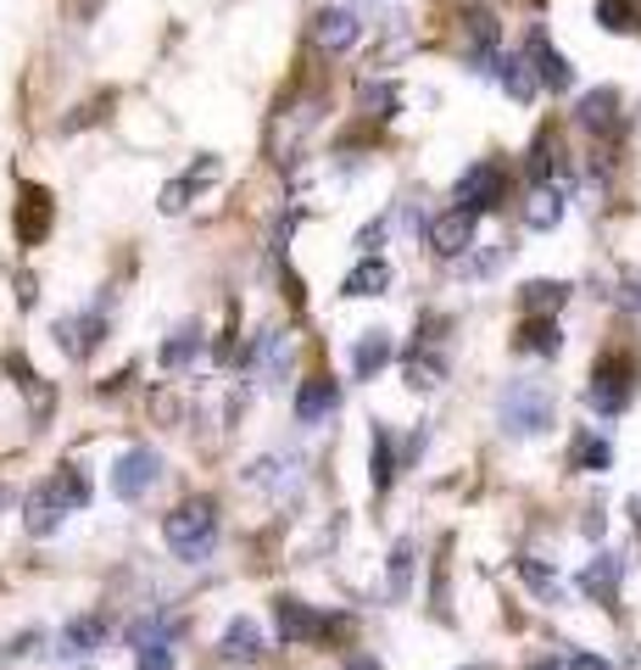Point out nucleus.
<instances>
[{
  "instance_id": "1",
  "label": "nucleus",
  "mask_w": 641,
  "mask_h": 670,
  "mask_svg": "<svg viewBox=\"0 0 641 670\" xmlns=\"http://www.w3.org/2000/svg\"><path fill=\"white\" fill-rule=\"evenodd\" d=\"M558 419V402H553V386L546 380H508L502 397H497V425L502 436H546Z\"/></svg>"
},
{
  "instance_id": "2",
  "label": "nucleus",
  "mask_w": 641,
  "mask_h": 670,
  "mask_svg": "<svg viewBox=\"0 0 641 670\" xmlns=\"http://www.w3.org/2000/svg\"><path fill=\"white\" fill-rule=\"evenodd\" d=\"M89 502V480H84V469L78 464H62V469H51L40 486H34V497H29V531L34 537H51L67 515H78Z\"/></svg>"
},
{
  "instance_id": "3",
  "label": "nucleus",
  "mask_w": 641,
  "mask_h": 670,
  "mask_svg": "<svg viewBox=\"0 0 641 670\" xmlns=\"http://www.w3.org/2000/svg\"><path fill=\"white\" fill-rule=\"evenodd\" d=\"M162 537H167V548L185 559V564H202L207 548H213V537H218V502L213 497H185L162 520Z\"/></svg>"
},
{
  "instance_id": "4",
  "label": "nucleus",
  "mask_w": 641,
  "mask_h": 670,
  "mask_svg": "<svg viewBox=\"0 0 641 670\" xmlns=\"http://www.w3.org/2000/svg\"><path fill=\"white\" fill-rule=\"evenodd\" d=\"M291 364H296V335L291 329H262V335H251V342H246V369L262 386H285Z\"/></svg>"
},
{
  "instance_id": "5",
  "label": "nucleus",
  "mask_w": 641,
  "mask_h": 670,
  "mask_svg": "<svg viewBox=\"0 0 641 670\" xmlns=\"http://www.w3.org/2000/svg\"><path fill=\"white\" fill-rule=\"evenodd\" d=\"M635 397V358H624V353H613V358H602L597 369H591V386H586V402L597 408V413H624V402Z\"/></svg>"
},
{
  "instance_id": "6",
  "label": "nucleus",
  "mask_w": 641,
  "mask_h": 670,
  "mask_svg": "<svg viewBox=\"0 0 641 670\" xmlns=\"http://www.w3.org/2000/svg\"><path fill=\"white\" fill-rule=\"evenodd\" d=\"M156 480H162V458H156L151 447H123V458L112 464V491H118V502H140Z\"/></svg>"
},
{
  "instance_id": "7",
  "label": "nucleus",
  "mask_w": 641,
  "mask_h": 670,
  "mask_svg": "<svg viewBox=\"0 0 641 670\" xmlns=\"http://www.w3.org/2000/svg\"><path fill=\"white\" fill-rule=\"evenodd\" d=\"M475 213H464V207H446V213H435L430 224H424V246L435 251V258H464V251L475 246Z\"/></svg>"
},
{
  "instance_id": "8",
  "label": "nucleus",
  "mask_w": 641,
  "mask_h": 670,
  "mask_svg": "<svg viewBox=\"0 0 641 670\" xmlns=\"http://www.w3.org/2000/svg\"><path fill=\"white\" fill-rule=\"evenodd\" d=\"M357 40H362V23H357V12H351V7H324V12L313 18V45H318V51L346 56Z\"/></svg>"
},
{
  "instance_id": "9",
  "label": "nucleus",
  "mask_w": 641,
  "mask_h": 670,
  "mask_svg": "<svg viewBox=\"0 0 641 670\" xmlns=\"http://www.w3.org/2000/svg\"><path fill=\"white\" fill-rule=\"evenodd\" d=\"M497 202H502V168H491V162H475L469 174L457 180V207L480 218V213H491Z\"/></svg>"
},
{
  "instance_id": "10",
  "label": "nucleus",
  "mask_w": 641,
  "mask_h": 670,
  "mask_svg": "<svg viewBox=\"0 0 641 670\" xmlns=\"http://www.w3.org/2000/svg\"><path fill=\"white\" fill-rule=\"evenodd\" d=\"M101 335H107V313H67V318H56V342L78 364L101 347Z\"/></svg>"
},
{
  "instance_id": "11",
  "label": "nucleus",
  "mask_w": 641,
  "mask_h": 670,
  "mask_svg": "<svg viewBox=\"0 0 641 670\" xmlns=\"http://www.w3.org/2000/svg\"><path fill=\"white\" fill-rule=\"evenodd\" d=\"M218 653H224L229 664H257V659L268 653V631L257 626V615H235V620L224 626V637H218Z\"/></svg>"
},
{
  "instance_id": "12",
  "label": "nucleus",
  "mask_w": 641,
  "mask_h": 670,
  "mask_svg": "<svg viewBox=\"0 0 641 670\" xmlns=\"http://www.w3.org/2000/svg\"><path fill=\"white\" fill-rule=\"evenodd\" d=\"M273 615H280V637L285 642H324L335 631V620H324L318 609H307L296 598H273Z\"/></svg>"
},
{
  "instance_id": "13",
  "label": "nucleus",
  "mask_w": 641,
  "mask_h": 670,
  "mask_svg": "<svg viewBox=\"0 0 641 670\" xmlns=\"http://www.w3.org/2000/svg\"><path fill=\"white\" fill-rule=\"evenodd\" d=\"M240 480L246 486H262V491H291L302 480V458H291V453H262V458L246 464Z\"/></svg>"
},
{
  "instance_id": "14",
  "label": "nucleus",
  "mask_w": 641,
  "mask_h": 670,
  "mask_svg": "<svg viewBox=\"0 0 641 670\" xmlns=\"http://www.w3.org/2000/svg\"><path fill=\"white\" fill-rule=\"evenodd\" d=\"M530 62H535V73H541V84L546 90H569L575 84V67L553 51V40H546V29H530V51H524Z\"/></svg>"
},
{
  "instance_id": "15",
  "label": "nucleus",
  "mask_w": 641,
  "mask_h": 670,
  "mask_svg": "<svg viewBox=\"0 0 641 670\" xmlns=\"http://www.w3.org/2000/svg\"><path fill=\"white\" fill-rule=\"evenodd\" d=\"M340 408V386L335 380H302V391H296V425H324V419Z\"/></svg>"
},
{
  "instance_id": "16",
  "label": "nucleus",
  "mask_w": 641,
  "mask_h": 670,
  "mask_svg": "<svg viewBox=\"0 0 641 670\" xmlns=\"http://www.w3.org/2000/svg\"><path fill=\"white\" fill-rule=\"evenodd\" d=\"M580 123L591 129V134H613L619 129V90H613V84H597V90H586L580 96Z\"/></svg>"
},
{
  "instance_id": "17",
  "label": "nucleus",
  "mask_w": 641,
  "mask_h": 670,
  "mask_svg": "<svg viewBox=\"0 0 641 670\" xmlns=\"http://www.w3.org/2000/svg\"><path fill=\"white\" fill-rule=\"evenodd\" d=\"M619 570H624V559H619V553H597V559H591V564L580 570V581H575V586H580L586 598H597V604H613Z\"/></svg>"
},
{
  "instance_id": "18",
  "label": "nucleus",
  "mask_w": 641,
  "mask_h": 670,
  "mask_svg": "<svg viewBox=\"0 0 641 670\" xmlns=\"http://www.w3.org/2000/svg\"><path fill=\"white\" fill-rule=\"evenodd\" d=\"M564 302H569V285L564 280H524V291H519L524 318H553Z\"/></svg>"
},
{
  "instance_id": "19",
  "label": "nucleus",
  "mask_w": 641,
  "mask_h": 670,
  "mask_svg": "<svg viewBox=\"0 0 641 670\" xmlns=\"http://www.w3.org/2000/svg\"><path fill=\"white\" fill-rule=\"evenodd\" d=\"M385 364H391V329H362V342H357V353H351L357 380H374Z\"/></svg>"
},
{
  "instance_id": "20",
  "label": "nucleus",
  "mask_w": 641,
  "mask_h": 670,
  "mask_svg": "<svg viewBox=\"0 0 641 670\" xmlns=\"http://www.w3.org/2000/svg\"><path fill=\"white\" fill-rule=\"evenodd\" d=\"M558 218H564V185H558V180H546V185L530 191V202H524V224H530V229H553Z\"/></svg>"
},
{
  "instance_id": "21",
  "label": "nucleus",
  "mask_w": 641,
  "mask_h": 670,
  "mask_svg": "<svg viewBox=\"0 0 641 670\" xmlns=\"http://www.w3.org/2000/svg\"><path fill=\"white\" fill-rule=\"evenodd\" d=\"M340 291H346V296H380V291H391V263H385V258H362V263L340 280Z\"/></svg>"
},
{
  "instance_id": "22",
  "label": "nucleus",
  "mask_w": 641,
  "mask_h": 670,
  "mask_svg": "<svg viewBox=\"0 0 641 670\" xmlns=\"http://www.w3.org/2000/svg\"><path fill=\"white\" fill-rule=\"evenodd\" d=\"M107 642V620L101 615H78L62 626V653H96Z\"/></svg>"
},
{
  "instance_id": "23",
  "label": "nucleus",
  "mask_w": 641,
  "mask_h": 670,
  "mask_svg": "<svg viewBox=\"0 0 641 670\" xmlns=\"http://www.w3.org/2000/svg\"><path fill=\"white\" fill-rule=\"evenodd\" d=\"M513 347H519V353H541V358H553V353L564 347V335H558V324H553V318H524Z\"/></svg>"
},
{
  "instance_id": "24",
  "label": "nucleus",
  "mask_w": 641,
  "mask_h": 670,
  "mask_svg": "<svg viewBox=\"0 0 641 670\" xmlns=\"http://www.w3.org/2000/svg\"><path fill=\"white\" fill-rule=\"evenodd\" d=\"M402 375H408V386H413V391H430V386H441V380H446V358H435L430 347H413V353L402 358Z\"/></svg>"
},
{
  "instance_id": "25",
  "label": "nucleus",
  "mask_w": 641,
  "mask_h": 670,
  "mask_svg": "<svg viewBox=\"0 0 641 670\" xmlns=\"http://www.w3.org/2000/svg\"><path fill=\"white\" fill-rule=\"evenodd\" d=\"M408 586H413V542L402 537V542H391V559H385V593H391V604L408 598Z\"/></svg>"
},
{
  "instance_id": "26",
  "label": "nucleus",
  "mask_w": 641,
  "mask_h": 670,
  "mask_svg": "<svg viewBox=\"0 0 641 670\" xmlns=\"http://www.w3.org/2000/svg\"><path fill=\"white\" fill-rule=\"evenodd\" d=\"M502 90H508L513 101H535L541 73H535V62H530V56H508V62H502Z\"/></svg>"
},
{
  "instance_id": "27",
  "label": "nucleus",
  "mask_w": 641,
  "mask_h": 670,
  "mask_svg": "<svg viewBox=\"0 0 641 670\" xmlns=\"http://www.w3.org/2000/svg\"><path fill=\"white\" fill-rule=\"evenodd\" d=\"M196 353H202V329H196V324L173 329L167 342H162V369H185V364H191Z\"/></svg>"
},
{
  "instance_id": "28",
  "label": "nucleus",
  "mask_w": 641,
  "mask_h": 670,
  "mask_svg": "<svg viewBox=\"0 0 641 670\" xmlns=\"http://www.w3.org/2000/svg\"><path fill=\"white\" fill-rule=\"evenodd\" d=\"M597 23L613 29V34H635V29H641V0H602V7H597Z\"/></svg>"
},
{
  "instance_id": "29",
  "label": "nucleus",
  "mask_w": 641,
  "mask_h": 670,
  "mask_svg": "<svg viewBox=\"0 0 641 670\" xmlns=\"http://www.w3.org/2000/svg\"><path fill=\"white\" fill-rule=\"evenodd\" d=\"M45 224H51V196H45V191H23L18 235H23V240H34V235H45Z\"/></svg>"
},
{
  "instance_id": "30",
  "label": "nucleus",
  "mask_w": 641,
  "mask_h": 670,
  "mask_svg": "<svg viewBox=\"0 0 641 670\" xmlns=\"http://www.w3.org/2000/svg\"><path fill=\"white\" fill-rule=\"evenodd\" d=\"M396 480V442L385 425H374V491H391Z\"/></svg>"
},
{
  "instance_id": "31",
  "label": "nucleus",
  "mask_w": 641,
  "mask_h": 670,
  "mask_svg": "<svg viewBox=\"0 0 641 670\" xmlns=\"http://www.w3.org/2000/svg\"><path fill=\"white\" fill-rule=\"evenodd\" d=\"M613 464V447L602 436H575V469H608Z\"/></svg>"
},
{
  "instance_id": "32",
  "label": "nucleus",
  "mask_w": 641,
  "mask_h": 670,
  "mask_svg": "<svg viewBox=\"0 0 641 670\" xmlns=\"http://www.w3.org/2000/svg\"><path fill=\"white\" fill-rule=\"evenodd\" d=\"M191 196H196V180L185 174V180H173V185H162L156 207H162V213H185V207H191Z\"/></svg>"
},
{
  "instance_id": "33",
  "label": "nucleus",
  "mask_w": 641,
  "mask_h": 670,
  "mask_svg": "<svg viewBox=\"0 0 641 670\" xmlns=\"http://www.w3.org/2000/svg\"><path fill=\"white\" fill-rule=\"evenodd\" d=\"M546 174H553V134H541V140L530 145V180L546 185Z\"/></svg>"
},
{
  "instance_id": "34",
  "label": "nucleus",
  "mask_w": 641,
  "mask_h": 670,
  "mask_svg": "<svg viewBox=\"0 0 641 670\" xmlns=\"http://www.w3.org/2000/svg\"><path fill=\"white\" fill-rule=\"evenodd\" d=\"M519 575H524V581L535 586L541 598H553V570H546L541 559H519Z\"/></svg>"
},
{
  "instance_id": "35",
  "label": "nucleus",
  "mask_w": 641,
  "mask_h": 670,
  "mask_svg": "<svg viewBox=\"0 0 641 670\" xmlns=\"http://www.w3.org/2000/svg\"><path fill=\"white\" fill-rule=\"evenodd\" d=\"M178 659H173V648L162 642V648H134V670H173Z\"/></svg>"
},
{
  "instance_id": "36",
  "label": "nucleus",
  "mask_w": 641,
  "mask_h": 670,
  "mask_svg": "<svg viewBox=\"0 0 641 670\" xmlns=\"http://www.w3.org/2000/svg\"><path fill=\"white\" fill-rule=\"evenodd\" d=\"M385 235H391V213H380L374 224H362V229H357V246H362V251H369V258H374V246H380Z\"/></svg>"
},
{
  "instance_id": "37",
  "label": "nucleus",
  "mask_w": 641,
  "mask_h": 670,
  "mask_svg": "<svg viewBox=\"0 0 641 670\" xmlns=\"http://www.w3.org/2000/svg\"><path fill=\"white\" fill-rule=\"evenodd\" d=\"M362 101L380 107V118H391L396 112V84H391V90H385V84H380V90H362Z\"/></svg>"
},
{
  "instance_id": "38",
  "label": "nucleus",
  "mask_w": 641,
  "mask_h": 670,
  "mask_svg": "<svg viewBox=\"0 0 641 670\" xmlns=\"http://www.w3.org/2000/svg\"><path fill=\"white\" fill-rule=\"evenodd\" d=\"M191 180H196V185L218 180V156H196V162H191Z\"/></svg>"
},
{
  "instance_id": "39",
  "label": "nucleus",
  "mask_w": 641,
  "mask_h": 670,
  "mask_svg": "<svg viewBox=\"0 0 641 670\" xmlns=\"http://www.w3.org/2000/svg\"><path fill=\"white\" fill-rule=\"evenodd\" d=\"M569 670H608V659H597V653H575Z\"/></svg>"
},
{
  "instance_id": "40",
  "label": "nucleus",
  "mask_w": 641,
  "mask_h": 670,
  "mask_svg": "<svg viewBox=\"0 0 641 670\" xmlns=\"http://www.w3.org/2000/svg\"><path fill=\"white\" fill-rule=\"evenodd\" d=\"M340 670H380V664H374V659H369V653H351V659H346V664H340Z\"/></svg>"
},
{
  "instance_id": "41",
  "label": "nucleus",
  "mask_w": 641,
  "mask_h": 670,
  "mask_svg": "<svg viewBox=\"0 0 641 670\" xmlns=\"http://www.w3.org/2000/svg\"><path fill=\"white\" fill-rule=\"evenodd\" d=\"M630 509H635V526H641V497H635V502H630Z\"/></svg>"
},
{
  "instance_id": "42",
  "label": "nucleus",
  "mask_w": 641,
  "mask_h": 670,
  "mask_svg": "<svg viewBox=\"0 0 641 670\" xmlns=\"http://www.w3.org/2000/svg\"><path fill=\"white\" fill-rule=\"evenodd\" d=\"M464 670H497V664H464Z\"/></svg>"
}]
</instances>
